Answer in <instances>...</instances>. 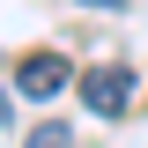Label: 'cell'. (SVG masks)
<instances>
[{"label": "cell", "instance_id": "2", "mask_svg": "<svg viewBox=\"0 0 148 148\" xmlns=\"http://www.w3.org/2000/svg\"><path fill=\"white\" fill-rule=\"evenodd\" d=\"M82 104H89L96 119L133 111V67H89V74H82Z\"/></svg>", "mask_w": 148, "mask_h": 148}, {"label": "cell", "instance_id": "1", "mask_svg": "<svg viewBox=\"0 0 148 148\" xmlns=\"http://www.w3.org/2000/svg\"><path fill=\"white\" fill-rule=\"evenodd\" d=\"M74 82V67H67V52H22L15 59V89L30 96V104H52L59 89Z\"/></svg>", "mask_w": 148, "mask_h": 148}, {"label": "cell", "instance_id": "5", "mask_svg": "<svg viewBox=\"0 0 148 148\" xmlns=\"http://www.w3.org/2000/svg\"><path fill=\"white\" fill-rule=\"evenodd\" d=\"M74 8H126V0H74Z\"/></svg>", "mask_w": 148, "mask_h": 148}, {"label": "cell", "instance_id": "3", "mask_svg": "<svg viewBox=\"0 0 148 148\" xmlns=\"http://www.w3.org/2000/svg\"><path fill=\"white\" fill-rule=\"evenodd\" d=\"M67 141H74V133L59 126V119H52V126H37V133H30V148H67Z\"/></svg>", "mask_w": 148, "mask_h": 148}, {"label": "cell", "instance_id": "4", "mask_svg": "<svg viewBox=\"0 0 148 148\" xmlns=\"http://www.w3.org/2000/svg\"><path fill=\"white\" fill-rule=\"evenodd\" d=\"M8 126H15V104H8V89H0V133H8Z\"/></svg>", "mask_w": 148, "mask_h": 148}]
</instances>
